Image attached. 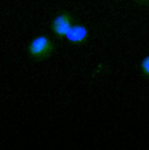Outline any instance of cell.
<instances>
[{"mask_svg":"<svg viewBox=\"0 0 149 150\" xmlns=\"http://www.w3.org/2000/svg\"><path fill=\"white\" fill-rule=\"evenodd\" d=\"M55 43L50 38L45 35L34 37L29 43L27 52L32 59L41 62L50 58L55 50Z\"/></svg>","mask_w":149,"mask_h":150,"instance_id":"1","label":"cell"},{"mask_svg":"<svg viewBox=\"0 0 149 150\" xmlns=\"http://www.w3.org/2000/svg\"><path fill=\"white\" fill-rule=\"evenodd\" d=\"M74 23V18L71 13L63 11L58 13L52 20L50 29L53 35L61 40L66 38Z\"/></svg>","mask_w":149,"mask_h":150,"instance_id":"2","label":"cell"},{"mask_svg":"<svg viewBox=\"0 0 149 150\" xmlns=\"http://www.w3.org/2000/svg\"><path fill=\"white\" fill-rule=\"evenodd\" d=\"M89 36L90 31L85 25L75 22L68 33L65 39L71 45L81 46L87 42Z\"/></svg>","mask_w":149,"mask_h":150,"instance_id":"3","label":"cell"},{"mask_svg":"<svg viewBox=\"0 0 149 150\" xmlns=\"http://www.w3.org/2000/svg\"><path fill=\"white\" fill-rule=\"evenodd\" d=\"M140 70L142 74L149 79V55L145 56L140 63Z\"/></svg>","mask_w":149,"mask_h":150,"instance_id":"4","label":"cell"},{"mask_svg":"<svg viewBox=\"0 0 149 150\" xmlns=\"http://www.w3.org/2000/svg\"><path fill=\"white\" fill-rule=\"evenodd\" d=\"M138 5L143 6H149V0H134Z\"/></svg>","mask_w":149,"mask_h":150,"instance_id":"5","label":"cell"}]
</instances>
